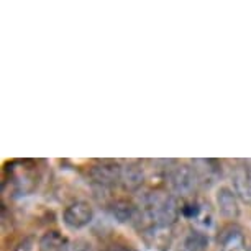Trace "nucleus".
<instances>
[{
    "instance_id": "1",
    "label": "nucleus",
    "mask_w": 251,
    "mask_h": 251,
    "mask_svg": "<svg viewBox=\"0 0 251 251\" xmlns=\"http://www.w3.org/2000/svg\"><path fill=\"white\" fill-rule=\"evenodd\" d=\"M141 212L148 219L150 225L158 226H169L176 222L179 215V208L176 205V201L164 192H151L143 199Z\"/></svg>"
},
{
    "instance_id": "2",
    "label": "nucleus",
    "mask_w": 251,
    "mask_h": 251,
    "mask_svg": "<svg viewBox=\"0 0 251 251\" xmlns=\"http://www.w3.org/2000/svg\"><path fill=\"white\" fill-rule=\"evenodd\" d=\"M94 220V207L86 201H75L66 207L63 222L71 230H80Z\"/></svg>"
},
{
    "instance_id": "3",
    "label": "nucleus",
    "mask_w": 251,
    "mask_h": 251,
    "mask_svg": "<svg viewBox=\"0 0 251 251\" xmlns=\"http://www.w3.org/2000/svg\"><path fill=\"white\" fill-rule=\"evenodd\" d=\"M168 181L174 192L186 196V194H189L196 187V184L199 182V177L194 168H191V166H187V164H179L168 173Z\"/></svg>"
},
{
    "instance_id": "4",
    "label": "nucleus",
    "mask_w": 251,
    "mask_h": 251,
    "mask_svg": "<svg viewBox=\"0 0 251 251\" xmlns=\"http://www.w3.org/2000/svg\"><path fill=\"white\" fill-rule=\"evenodd\" d=\"M215 203L219 208L220 215L224 219L228 220H236L240 217V203H238V196L233 189L230 187H220L215 194Z\"/></svg>"
},
{
    "instance_id": "5",
    "label": "nucleus",
    "mask_w": 251,
    "mask_h": 251,
    "mask_svg": "<svg viewBox=\"0 0 251 251\" xmlns=\"http://www.w3.org/2000/svg\"><path fill=\"white\" fill-rule=\"evenodd\" d=\"M233 191L241 202L251 205V163H243L235 169Z\"/></svg>"
},
{
    "instance_id": "6",
    "label": "nucleus",
    "mask_w": 251,
    "mask_h": 251,
    "mask_svg": "<svg viewBox=\"0 0 251 251\" xmlns=\"http://www.w3.org/2000/svg\"><path fill=\"white\" fill-rule=\"evenodd\" d=\"M220 251H250L246 248L245 235L238 226L231 225L222 230L219 236Z\"/></svg>"
},
{
    "instance_id": "7",
    "label": "nucleus",
    "mask_w": 251,
    "mask_h": 251,
    "mask_svg": "<svg viewBox=\"0 0 251 251\" xmlns=\"http://www.w3.org/2000/svg\"><path fill=\"white\" fill-rule=\"evenodd\" d=\"M122 171L123 168L118 163H113V161H102L100 164L94 168V177L99 184L102 186H108V184H113L122 179Z\"/></svg>"
},
{
    "instance_id": "8",
    "label": "nucleus",
    "mask_w": 251,
    "mask_h": 251,
    "mask_svg": "<svg viewBox=\"0 0 251 251\" xmlns=\"http://www.w3.org/2000/svg\"><path fill=\"white\" fill-rule=\"evenodd\" d=\"M112 214L118 222H120V224H131V222L138 220L140 215H143V212H141L133 202L125 201V199H120V201L113 202Z\"/></svg>"
},
{
    "instance_id": "9",
    "label": "nucleus",
    "mask_w": 251,
    "mask_h": 251,
    "mask_svg": "<svg viewBox=\"0 0 251 251\" xmlns=\"http://www.w3.org/2000/svg\"><path fill=\"white\" fill-rule=\"evenodd\" d=\"M146 241L156 250H166L171 243V231L169 226H158V225H148L143 231Z\"/></svg>"
},
{
    "instance_id": "10",
    "label": "nucleus",
    "mask_w": 251,
    "mask_h": 251,
    "mask_svg": "<svg viewBox=\"0 0 251 251\" xmlns=\"http://www.w3.org/2000/svg\"><path fill=\"white\" fill-rule=\"evenodd\" d=\"M69 241L59 231L50 230L38 241V251H68Z\"/></svg>"
},
{
    "instance_id": "11",
    "label": "nucleus",
    "mask_w": 251,
    "mask_h": 251,
    "mask_svg": "<svg viewBox=\"0 0 251 251\" xmlns=\"http://www.w3.org/2000/svg\"><path fill=\"white\" fill-rule=\"evenodd\" d=\"M208 248V236L205 231L194 228L186 235L181 251H207Z\"/></svg>"
},
{
    "instance_id": "12",
    "label": "nucleus",
    "mask_w": 251,
    "mask_h": 251,
    "mask_svg": "<svg viewBox=\"0 0 251 251\" xmlns=\"http://www.w3.org/2000/svg\"><path fill=\"white\" fill-rule=\"evenodd\" d=\"M122 179H123V182L126 184V187L136 189L141 182H143V169H141L140 166L128 164L126 168H123Z\"/></svg>"
},
{
    "instance_id": "13",
    "label": "nucleus",
    "mask_w": 251,
    "mask_h": 251,
    "mask_svg": "<svg viewBox=\"0 0 251 251\" xmlns=\"http://www.w3.org/2000/svg\"><path fill=\"white\" fill-rule=\"evenodd\" d=\"M202 205H203V202H199V201H191V202L184 203L181 207V215L184 219L196 222L199 219V215L202 214Z\"/></svg>"
},
{
    "instance_id": "14",
    "label": "nucleus",
    "mask_w": 251,
    "mask_h": 251,
    "mask_svg": "<svg viewBox=\"0 0 251 251\" xmlns=\"http://www.w3.org/2000/svg\"><path fill=\"white\" fill-rule=\"evenodd\" d=\"M68 251H94V248L86 240H75L73 243H69Z\"/></svg>"
},
{
    "instance_id": "15",
    "label": "nucleus",
    "mask_w": 251,
    "mask_h": 251,
    "mask_svg": "<svg viewBox=\"0 0 251 251\" xmlns=\"http://www.w3.org/2000/svg\"><path fill=\"white\" fill-rule=\"evenodd\" d=\"M17 251H31V243L30 241H23V243L18 246Z\"/></svg>"
},
{
    "instance_id": "16",
    "label": "nucleus",
    "mask_w": 251,
    "mask_h": 251,
    "mask_svg": "<svg viewBox=\"0 0 251 251\" xmlns=\"http://www.w3.org/2000/svg\"><path fill=\"white\" fill-rule=\"evenodd\" d=\"M108 251H123V250H108Z\"/></svg>"
}]
</instances>
